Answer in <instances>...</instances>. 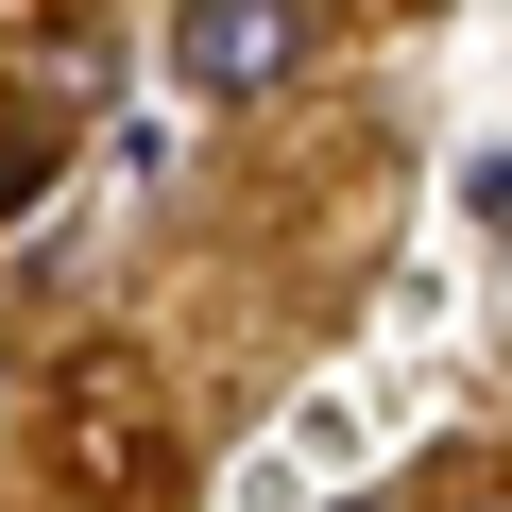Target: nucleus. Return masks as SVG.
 I'll return each mask as SVG.
<instances>
[{
    "label": "nucleus",
    "instance_id": "1",
    "mask_svg": "<svg viewBox=\"0 0 512 512\" xmlns=\"http://www.w3.org/2000/svg\"><path fill=\"white\" fill-rule=\"evenodd\" d=\"M308 35H325V0H188L171 69H188V103H274L308 69Z\"/></svg>",
    "mask_w": 512,
    "mask_h": 512
},
{
    "label": "nucleus",
    "instance_id": "2",
    "mask_svg": "<svg viewBox=\"0 0 512 512\" xmlns=\"http://www.w3.org/2000/svg\"><path fill=\"white\" fill-rule=\"evenodd\" d=\"M342 512H376V495H342Z\"/></svg>",
    "mask_w": 512,
    "mask_h": 512
}]
</instances>
